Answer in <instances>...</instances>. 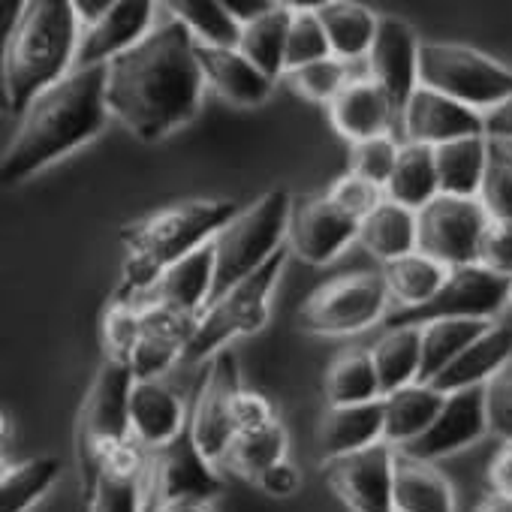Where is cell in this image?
Instances as JSON below:
<instances>
[{
  "label": "cell",
  "instance_id": "cell-39",
  "mask_svg": "<svg viewBox=\"0 0 512 512\" xmlns=\"http://www.w3.org/2000/svg\"><path fill=\"white\" fill-rule=\"evenodd\" d=\"M166 10L190 31L196 46L238 49L241 25L232 19L223 0H172V4H166Z\"/></svg>",
  "mask_w": 512,
  "mask_h": 512
},
{
  "label": "cell",
  "instance_id": "cell-56",
  "mask_svg": "<svg viewBox=\"0 0 512 512\" xmlns=\"http://www.w3.org/2000/svg\"><path fill=\"white\" fill-rule=\"evenodd\" d=\"M506 308H512V284H509V296H506Z\"/></svg>",
  "mask_w": 512,
  "mask_h": 512
},
{
  "label": "cell",
  "instance_id": "cell-33",
  "mask_svg": "<svg viewBox=\"0 0 512 512\" xmlns=\"http://www.w3.org/2000/svg\"><path fill=\"white\" fill-rule=\"evenodd\" d=\"M488 148L491 142L485 136H470L434 148L440 193L455 199H479L488 169Z\"/></svg>",
  "mask_w": 512,
  "mask_h": 512
},
{
  "label": "cell",
  "instance_id": "cell-11",
  "mask_svg": "<svg viewBox=\"0 0 512 512\" xmlns=\"http://www.w3.org/2000/svg\"><path fill=\"white\" fill-rule=\"evenodd\" d=\"M241 374H238V359L232 350L217 353L211 362H205L193 407H190V422L187 434L193 446L214 464L220 467L238 428H235V398L241 392Z\"/></svg>",
  "mask_w": 512,
  "mask_h": 512
},
{
  "label": "cell",
  "instance_id": "cell-48",
  "mask_svg": "<svg viewBox=\"0 0 512 512\" xmlns=\"http://www.w3.org/2000/svg\"><path fill=\"white\" fill-rule=\"evenodd\" d=\"M278 422V413L272 401L253 389H241L235 398V428L238 431H253V428H266Z\"/></svg>",
  "mask_w": 512,
  "mask_h": 512
},
{
  "label": "cell",
  "instance_id": "cell-26",
  "mask_svg": "<svg viewBox=\"0 0 512 512\" xmlns=\"http://www.w3.org/2000/svg\"><path fill=\"white\" fill-rule=\"evenodd\" d=\"M509 365H512V326L494 323L479 341H473L428 386H434L440 395H455L464 389H482L494 377H500Z\"/></svg>",
  "mask_w": 512,
  "mask_h": 512
},
{
  "label": "cell",
  "instance_id": "cell-42",
  "mask_svg": "<svg viewBox=\"0 0 512 512\" xmlns=\"http://www.w3.org/2000/svg\"><path fill=\"white\" fill-rule=\"evenodd\" d=\"M287 82L302 100L329 106L353 79H350V64H344L338 58H326V61H317V64L287 73Z\"/></svg>",
  "mask_w": 512,
  "mask_h": 512
},
{
  "label": "cell",
  "instance_id": "cell-7",
  "mask_svg": "<svg viewBox=\"0 0 512 512\" xmlns=\"http://www.w3.org/2000/svg\"><path fill=\"white\" fill-rule=\"evenodd\" d=\"M133 371L109 359L100 365L76 419V461L82 488L97 476L106 458L133 440L130 431V392H133Z\"/></svg>",
  "mask_w": 512,
  "mask_h": 512
},
{
  "label": "cell",
  "instance_id": "cell-20",
  "mask_svg": "<svg viewBox=\"0 0 512 512\" xmlns=\"http://www.w3.org/2000/svg\"><path fill=\"white\" fill-rule=\"evenodd\" d=\"M401 124H404V136L413 145H428V148H440L458 139H470V136H485V115L455 103L431 88H422L410 97V103L401 112Z\"/></svg>",
  "mask_w": 512,
  "mask_h": 512
},
{
  "label": "cell",
  "instance_id": "cell-54",
  "mask_svg": "<svg viewBox=\"0 0 512 512\" xmlns=\"http://www.w3.org/2000/svg\"><path fill=\"white\" fill-rule=\"evenodd\" d=\"M157 512H214L211 503H196V500H169L157 503Z\"/></svg>",
  "mask_w": 512,
  "mask_h": 512
},
{
  "label": "cell",
  "instance_id": "cell-36",
  "mask_svg": "<svg viewBox=\"0 0 512 512\" xmlns=\"http://www.w3.org/2000/svg\"><path fill=\"white\" fill-rule=\"evenodd\" d=\"M326 401L329 407H350V404H368V401H380V380L374 371V359L371 350L365 347H350L344 353H338L329 368H326Z\"/></svg>",
  "mask_w": 512,
  "mask_h": 512
},
{
  "label": "cell",
  "instance_id": "cell-53",
  "mask_svg": "<svg viewBox=\"0 0 512 512\" xmlns=\"http://www.w3.org/2000/svg\"><path fill=\"white\" fill-rule=\"evenodd\" d=\"M115 0H73V10H76V22L82 31H91L94 25H100L106 19V13L112 10Z\"/></svg>",
  "mask_w": 512,
  "mask_h": 512
},
{
  "label": "cell",
  "instance_id": "cell-45",
  "mask_svg": "<svg viewBox=\"0 0 512 512\" xmlns=\"http://www.w3.org/2000/svg\"><path fill=\"white\" fill-rule=\"evenodd\" d=\"M344 214H350L353 220H365L368 214H374L383 202H386V190L383 187H377V184H371V181H365V178H359V175H353V172H347V175H341L332 187H329V193H326Z\"/></svg>",
  "mask_w": 512,
  "mask_h": 512
},
{
  "label": "cell",
  "instance_id": "cell-19",
  "mask_svg": "<svg viewBox=\"0 0 512 512\" xmlns=\"http://www.w3.org/2000/svg\"><path fill=\"white\" fill-rule=\"evenodd\" d=\"M151 452L136 440L115 449L97 476L82 488L88 512H142L151 491Z\"/></svg>",
  "mask_w": 512,
  "mask_h": 512
},
{
  "label": "cell",
  "instance_id": "cell-34",
  "mask_svg": "<svg viewBox=\"0 0 512 512\" xmlns=\"http://www.w3.org/2000/svg\"><path fill=\"white\" fill-rule=\"evenodd\" d=\"M437 196H440V178H437L434 148L404 142L398 163H395V172L386 184V199L419 214Z\"/></svg>",
  "mask_w": 512,
  "mask_h": 512
},
{
  "label": "cell",
  "instance_id": "cell-51",
  "mask_svg": "<svg viewBox=\"0 0 512 512\" xmlns=\"http://www.w3.org/2000/svg\"><path fill=\"white\" fill-rule=\"evenodd\" d=\"M485 139L512 145V97L485 112Z\"/></svg>",
  "mask_w": 512,
  "mask_h": 512
},
{
  "label": "cell",
  "instance_id": "cell-49",
  "mask_svg": "<svg viewBox=\"0 0 512 512\" xmlns=\"http://www.w3.org/2000/svg\"><path fill=\"white\" fill-rule=\"evenodd\" d=\"M253 485L269 497H293L302 488V470L287 458V461H278L275 467H269L266 473L256 476Z\"/></svg>",
  "mask_w": 512,
  "mask_h": 512
},
{
  "label": "cell",
  "instance_id": "cell-23",
  "mask_svg": "<svg viewBox=\"0 0 512 512\" xmlns=\"http://www.w3.org/2000/svg\"><path fill=\"white\" fill-rule=\"evenodd\" d=\"M196 58L205 76V85L214 88V94L238 109H256L263 106L275 85L263 70H256L238 49H211L196 46Z\"/></svg>",
  "mask_w": 512,
  "mask_h": 512
},
{
  "label": "cell",
  "instance_id": "cell-40",
  "mask_svg": "<svg viewBox=\"0 0 512 512\" xmlns=\"http://www.w3.org/2000/svg\"><path fill=\"white\" fill-rule=\"evenodd\" d=\"M58 476L61 461L52 455L4 467V476H0V512H31L52 491Z\"/></svg>",
  "mask_w": 512,
  "mask_h": 512
},
{
  "label": "cell",
  "instance_id": "cell-13",
  "mask_svg": "<svg viewBox=\"0 0 512 512\" xmlns=\"http://www.w3.org/2000/svg\"><path fill=\"white\" fill-rule=\"evenodd\" d=\"M395 446L371 449L323 464V476L350 512H395Z\"/></svg>",
  "mask_w": 512,
  "mask_h": 512
},
{
  "label": "cell",
  "instance_id": "cell-14",
  "mask_svg": "<svg viewBox=\"0 0 512 512\" xmlns=\"http://www.w3.org/2000/svg\"><path fill=\"white\" fill-rule=\"evenodd\" d=\"M359 220L344 214L326 193L293 202L287 247L308 266H329L332 260L359 241Z\"/></svg>",
  "mask_w": 512,
  "mask_h": 512
},
{
  "label": "cell",
  "instance_id": "cell-35",
  "mask_svg": "<svg viewBox=\"0 0 512 512\" xmlns=\"http://www.w3.org/2000/svg\"><path fill=\"white\" fill-rule=\"evenodd\" d=\"M374 371L383 398L419 383L422 368V329H386L371 347Z\"/></svg>",
  "mask_w": 512,
  "mask_h": 512
},
{
  "label": "cell",
  "instance_id": "cell-17",
  "mask_svg": "<svg viewBox=\"0 0 512 512\" xmlns=\"http://www.w3.org/2000/svg\"><path fill=\"white\" fill-rule=\"evenodd\" d=\"M214 467L190 440L178 437L172 446L151 452V491L157 494V503L169 500H196V503H211L217 494H223V479Z\"/></svg>",
  "mask_w": 512,
  "mask_h": 512
},
{
  "label": "cell",
  "instance_id": "cell-21",
  "mask_svg": "<svg viewBox=\"0 0 512 512\" xmlns=\"http://www.w3.org/2000/svg\"><path fill=\"white\" fill-rule=\"evenodd\" d=\"M214 296V247L205 244L172 266L136 305H154L184 320H199Z\"/></svg>",
  "mask_w": 512,
  "mask_h": 512
},
{
  "label": "cell",
  "instance_id": "cell-25",
  "mask_svg": "<svg viewBox=\"0 0 512 512\" xmlns=\"http://www.w3.org/2000/svg\"><path fill=\"white\" fill-rule=\"evenodd\" d=\"M377 443H386L383 398L368 404H350V407H326L317 428V446L323 464L371 449Z\"/></svg>",
  "mask_w": 512,
  "mask_h": 512
},
{
  "label": "cell",
  "instance_id": "cell-8",
  "mask_svg": "<svg viewBox=\"0 0 512 512\" xmlns=\"http://www.w3.org/2000/svg\"><path fill=\"white\" fill-rule=\"evenodd\" d=\"M419 85L485 115L512 97V67L473 46L422 43Z\"/></svg>",
  "mask_w": 512,
  "mask_h": 512
},
{
  "label": "cell",
  "instance_id": "cell-6",
  "mask_svg": "<svg viewBox=\"0 0 512 512\" xmlns=\"http://www.w3.org/2000/svg\"><path fill=\"white\" fill-rule=\"evenodd\" d=\"M290 247H281L272 260L238 281L232 290H226L217 302L208 305V311L196 320V329L184 347V362H211L217 353L226 350L235 338H250L263 332L272 314V293L287 269Z\"/></svg>",
  "mask_w": 512,
  "mask_h": 512
},
{
  "label": "cell",
  "instance_id": "cell-22",
  "mask_svg": "<svg viewBox=\"0 0 512 512\" xmlns=\"http://www.w3.org/2000/svg\"><path fill=\"white\" fill-rule=\"evenodd\" d=\"M190 413L163 380H136L130 392V431L145 452H160L184 437Z\"/></svg>",
  "mask_w": 512,
  "mask_h": 512
},
{
  "label": "cell",
  "instance_id": "cell-18",
  "mask_svg": "<svg viewBox=\"0 0 512 512\" xmlns=\"http://www.w3.org/2000/svg\"><path fill=\"white\" fill-rule=\"evenodd\" d=\"M157 10L160 7L151 0H115L100 25L82 31L73 70L109 67L121 55L133 52L157 28Z\"/></svg>",
  "mask_w": 512,
  "mask_h": 512
},
{
  "label": "cell",
  "instance_id": "cell-43",
  "mask_svg": "<svg viewBox=\"0 0 512 512\" xmlns=\"http://www.w3.org/2000/svg\"><path fill=\"white\" fill-rule=\"evenodd\" d=\"M332 58L329 37L323 31V22L314 7H296L293 25H290V40H287V73L326 61Z\"/></svg>",
  "mask_w": 512,
  "mask_h": 512
},
{
  "label": "cell",
  "instance_id": "cell-50",
  "mask_svg": "<svg viewBox=\"0 0 512 512\" xmlns=\"http://www.w3.org/2000/svg\"><path fill=\"white\" fill-rule=\"evenodd\" d=\"M485 479H488L491 494H500V497L512 500V440H500L497 452L488 461Z\"/></svg>",
  "mask_w": 512,
  "mask_h": 512
},
{
  "label": "cell",
  "instance_id": "cell-31",
  "mask_svg": "<svg viewBox=\"0 0 512 512\" xmlns=\"http://www.w3.org/2000/svg\"><path fill=\"white\" fill-rule=\"evenodd\" d=\"M293 13L296 4H275L263 19L241 28L238 52L256 70H263L272 82L287 76V40H290Z\"/></svg>",
  "mask_w": 512,
  "mask_h": 512
},
{
  "label": "cell",
  "instance_id": "cell-29",
  "mask_svg": "<svg viewBox=\"0 0 512 512\" xmlns=\"http://www.w3.org/2000/svg\"><path fill=\"white\" fill-rule=\"evenodd\" d=\"M443 404H446V395H440L434 386H425V383H413L386 395L383 398L386 443L404 449L407 443L419 440L434 425Z\"/></svg>",
  "mask_w": 512,
  "mask_h": 512
},
{
  "label": "cell",
  "instance_id": "cell-55",
  "mask_svg": "<svg viewBox=\"0 0 512 512\" xmlns=\"http://www.w3.org/2000/svg\"><path fill=\"white\" fill-rule=\"evenodd\" d=\"M476 512H512V500L509 497H500V494H488L476 506Z\"/></svg>",
  "mask_w": 512,
  "mask_h": 512
},
{
  "label": "cell",
  "instance_id": "cell-3",
  "mask_svg": "<svg viewBox=\"0 0 512 512\" xmlns=\"http://www.w3.org/2000/svg\"><path fill=\"white\" fill-rule=\"evenodd\" d=\"M235 214L238 205L232 199H184L124 223L121 244L127 260L112 302L136 305L172 266L211 244Z\"/></svg>",
  "mask_w": 512,
  "mask_h": 512
},
{
  "label": "cell",
  "instance_id": "cell-52",
  "mask_svg": "<svg viewBox=\"0 0 512 512\" xmlns=\"http://www.w3.org/2000/svg\"><path fill=\"white\" fill-rule=\"evenodd\" d=\"M223 4L232 13V19L244 28L256 19H263L275 7V0H223Z\"/></svg>",
  "mask_w": 512,
  "mask_h": 512
},
{
  "label": "cell",
  "instance_id": "cell-38",
  "mask_svg": "<svg viewBox=\"0 0 512 512\" xmlns=\"http://www.w3.org/2000/svg\"><path fill=\"white\" fill-rule=\"evenodd\" d=\"M287 449H290V437H287L284 422L278 419L266 428L238 431L220 467L232 470L235 476L256 482L260 473H266L278 461H287Z\"/></svg>",
  "mask_w": 512,
  "mask_h": 512
},
{
  "label": "cell",
  "instance_id": "cell-44",
  "mask_svg": "<svg viewBox=\"0 0 512 512\" xmlns=\"http://www.w3.org/2000/svg\"><path fill=\"white\" fill-rule=\"evenodd\" d=\"M398 154H401V145L389 133L356 142V145H350V169L347 172H353V175H359V178H365V181L386 190V184H389V178L395 172Z\"/></svg>",
  "mask_w": 512,
  "mask_h": 512
},
{
  "label": "cell",
  "instance_id": "cell-37",
  "mask_svg": "<svg viewBox=\"0 0 512 512\" xmlns=\"http://www.w3.org/2000/svg\"><path fill=\"white\" fill-rule=\"evenodd\" d=\"M494 323L488 320H437L422 326V368L419 383L440 377L473 341H479Z\"/></svg>",
  "mask_w": 512,
  "mask_h": 512
},
{
  "label": "cell",
  "instance_id": "cell-41",
  "mask_svg": "<svg viewBox=\"0 0 512 512\" xmlns=\"http://www.w3.org/2000/svg\"><path fill=\"white\" fill-rule=\"evenodd\" d=\"M479 205L485 208L491 223H512V145L491 142Z\"/></svg>",
  "mask_w": 512,
  "mask_h": 512
},
{
  "label": "cell",
  "instance_id": "cell-16",
  "mask_svg": "<svg viewBox=\"0 0 512 512\" xmlns=\"http://www.w3.org/2000/svg\"><path fill=\"white\" fill-rule=\"evenodd\" d=\"M419 49L422 40L410 22L398 16H380V28L368 55V79L386 91L398 115L419 91Z\"/></svg>",
  "mask_w": 512,
  "mask_h": 512
},
{
  "label": "cell",
  "instance_id": "cell-1",
  "mask_svg": "<svg viewBox=\"0 0 512 512\" xmlns=\"http://www.w3.org/2000/svg\"><path fill=\"white\" fill-rule=\"evenodd\" d=\"M205 76L190 31L166 16L106 67V106L139 142H160L199 115Z\"/></svg>",
  "mask_w": 512,
  "mask_h": 512
},
{
  "label": "cell",
  "instance_id": "cell-4",
  "mask_svg": "<svg viewBox=\"0 0 512 512\" xmlns=\"http://www.w3.org/2000/svg\"><path fill=\"white\" fill-rule=\"evenodd\" d=\"M79 40L82 28L76 22L73 0L19 4L13 28L7 31L4 61H0L7 112L22 118L43 91L64 82L76 67Z\"/></svg>",
  "mask_w": 512,
  "mask_h": 512
},
{
  "label": "cell",
  "instance_id": "cell-2",
  "mask_svg": "<svg viewBox=\"0 0 512 512\" xmlns=\"http://www.w3.org/2000/svg\"><path fill=\"white\" fill-rule=\"evenodd\" d=\"M106 121V67L73 70L64 82L43 91L19 118L0 160V181L7 187L25 184L31 175L97 139Z\"/></svg>",
  "mask_w": 512,
  "mask_h": 512
},
{
  "label": "cell",
  "instance_id": "cell-9",
  "mask_svg": "<svg viewBox=\"0 0 512 512\" xmlns=\"http://www.w3.org/2000/svg\"><path fill=\"white\" fill-rule=\"evenodd\" d=\"M389 305L383 275L353 272L320 284L299 308V326L320 338H350L383 323Z\"/></svg>",
  "mask_w": 512,
  "mask_h": 512
},
{
  "label": "cell",
  "instance_id": "cell-47",
  "mask_svg": "<svg viewBox=\"0 0 512 512\" xmlns=\"http://www.w3.org/2000/svg\"><path fill=\"white\" fill-rule=\"evenodd\" d=\"M488 425L500 440H512V365L485 386Z\"/></svg>",
  "mask_w": 512,
  "mask_h": 512
},
{
  "label": "cell",
  "instance_id": "cell-15",
  "mask_svg": "<svg viewBox=\"0 0 512 512\" xmlns=\"http://www.w3.org/2000/svg\"><path fill=\"white\" fill-rule=\"evenodd\" d=\"M485 434H491L488 425V401L485 386L482 389H464L455 395H446V404L434 425L404 449H398L407 458L437 464L449 455H458L470 446H476Z\"/></svg>",
  "mask_w": 512,
  "mask_h": 512
},
{
  "label": "cell",
  "instance_id": "cell-27",
  "mask_svg": "<svg viewBox=\"0 0 512 512\" xmlns=\"http://www.w3.org/2000/svg\"><path fill=\"white\" fill-rule=\"evenodd\" d=\"M323 31L329 37V49L332 58L353 64V61H368L377 28H380V16H374L365 4H356V0H326V4L314 7Z\"/></svg>",
  "mask_w": 512,
  "mask_h": 512
},
{
  "label": "cell",
  "instance_id": "cell-5",
  "mask_svg": "<svg viewBox=\"0 0 512 512\" xmlns=\"http://www.w3.org/2000/svg\"><path fill=\"white\" fill-rule=\"evenodd\" d=\"M293 196L281 187L266 190L260 199L238 208V214L214 235V296L217 302L238 281L263 269L272 256L287 247Z\"/></svg>",
  "mask_w": 512,
  "mask_h": 512
},
{
  "label": "cell",
  "instance_id": "cell-24",
  "mask_svg": "<svg viewBox=\"0 0 512 512\" xmlns=\"http://www.w3.org/2000/svg\"><path fill=\"white\" fill-rule=\"evenodd\" d=\"M329 124L335 127V133L341 139H347L350 145L374 139V136H386L395 118V106L386 97V91L374 82V79H353L329 106Z\"/></svg>",
  "mask_w": 512,
  "mask_h": 512
},
{
  "label": "cell",
  "instance_id": "cell-32",
  "mask_svg": "<svg viewBox=\"0 0 512 512\" xmlns=\"http://www.w3.org/2000/svg\"><path fill=\"white\" fill-rule=\"evenodd\" d=\"M383 284L389 299L398 305V311H413L428 305L449 281L452 269H446L443 263L431 260L422 250L407 253L401 260L383 266Z\"/></svg>",
  "mask_w": 512,
  "mask_h": 512
},
{
  "label": "cell",
  "instance_id": "cell-12",
  "mask_svg": "<svg viewBox=\"0 0 512 512\" xmlns=\"http://www.w3.org/2000/svg\"><path fill=\"white\" fill-rule=\"evenodd\" d=\"M491 226L479 199L437 196L419 211V250L446 269H464L479 263V247Z\"/></svg>",
  "mask_w": 512,
  "mask_h": 512
},
{
  "label": "cell",
  "instance_id": "cell-46",
  "mask_svg": "<svg viewBox=\"0 0 512 512\" xmlns=\"http://www.w3.org/2000/svg\"><path fill=\"white\" fill-rule=\"evenodd\" d=\"M476 266L512 281V223H491L485 229Z\"/></svg>",
  "mask_w": 512,
  "mask_h": 512
},
{
  "label": "cell",
  "instance_id": "cell-30",
  "mask_svg": "<svg viewBox=\"0 0 512 512\" xmlns=\"http://www.w3.org/2000/svg\"><path fill=\"white\" fill-rule=\"evenodd\" d=\"M395 512H455V488L434 464L398 452Z\"/></svg>",
  "mask_w": 512,
  "mask_h": 512
},
{
  "label": "cell",
  "instance_id": "cell-28",
  "mask_svg": "<svg viewBox=\"0 0 512 512\" xmlns=\"http://www.w3.org/2000/svg\"><path fill=\"white\" fill-rule=\"evenodd\" d=\"M359 244L383 266L401 260L407 253H416L419 250V214L386 199L374 214L362 220Z\"/></svg>",
  "mask_w": 512,
  "mask_h": 512
},
{
  "label": "cell",
  "instance_id": "cell-10",
  "mask_svg": "<svg viewBox=\"0 0 512 512\" xmlns=\"http://www.w3.org/2000/svg\"><path fill=\"white\" fill-rule=\"evenodd\" d=\"M509 278H500L482 266L452 269L446 287L422 308L413 311H392L383 326L386 329H422L437 320H488L506 308Z\"/></svg>",
  "mask_w": 512,
  "mask_h": 512
}]
</instances>
